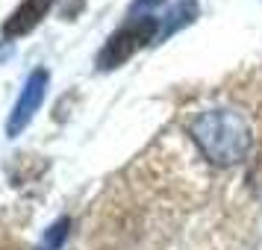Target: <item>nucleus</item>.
I'll use <instances>...</instances> for the list:
<instances>
[{"label":"nucleus","instance_id":"1","mask_svg":"<svg viewBox=\"0 0 262 250\" xmlns=\"http://www.w3.org/2000/svg\"><path fill=\"white\" fill-rule=\"evenodd\" d=\"M191 142L198 144L203 159L215 168H233L245 162L253 144V130L248 118L236 109H206L189 124Z\"/></svg>","mask_w":262,"mask_h":250},{"label":"nucleus","instance_id":"2","mask_svg":"<svg viewBox=\"0 0 262 250\" xmlns=\"http://www.w3.org/2000/svg\"><path fill=\"white\" fill-rule=\"evenodd\" d=\"M159 36V21L150 18V15H142V18H133L130 24H124L118 33H112L106 38V44L97 53V68L100 71H115L121 68L127 59H133L142 48H147L150 41H156Z\"/></svg>","mask_w":262,"mask_h":250},{"label":"nucleus","instance_id":"3","mask_svg":"<svg viewBox=\"0 0 262 250\" xmlns=\"http://www.w3.org/2000/svg\"><path fill=\"white\" fill-rule=\"evenodd\" d=\"M48 85H50V71L48 68H36V71L27 77L21 95L15 100L12 112H9V121H6V135H21V132L30 127V121L36 118V112L41 109L45 97H48Z\"/></svg>","mask_w":262,"mask_h":250},{"label":"nucleus","instance_id":"4","mask_svg":"<svg viewBox=\"0 0 262 250\" xmlns=\"http://www.w3.org/2000/svg\"><path fill=\"white\" fill-rule=\"evenodd\" d=\"M53 3H56V0H21L12 9V15L3 21V38L30 36V33L45 21V15L53 9Z\"/></svg>","mask_w":262,"mask_h":250},{"label":"nucleus","instance_id":"5","mask_svg":"<svg viewBox=\"0 0 262 250\" xmlns=\"http://www.w3.org/2000/svg\"><path fill=\"white\" fill-rule=\"evenodd\" d=\"M198 15H201L198 0H177V3L165 12V18L159 21V36H156V41H165V38H171L177 30L194 24V18H198Z\"/></svg>","mask_w":262,"mask_h":250},{"label":"nucleus","instance_id":"6","mask_svg":"<svg viewBox=\"0 0 262 250\" xmlns=\"http://www.w3.org/2000/svg\"><path fill=\"white\" fill-rule=\"evenodd\" d=\"M71 233V221L68 218H59V221H53V224L45 230V236L38 241V250H59L65 244V238Z\"/></svg>","mask_w":262,"mask_h":250},{"label":"nucleus","instance_id":"7","mask_svg":"<svg viewBox=\"0 0 262 250\" xmlns=\"http://www.w3.org/2000/svg\"><path fill=\"white\" fill-rule=\"evenodd\" d=\"M162 0H133L130 12H144V9H154V6H159Z\"/></svg>","mask_w":262,"mask_h":250}]
</instances>
